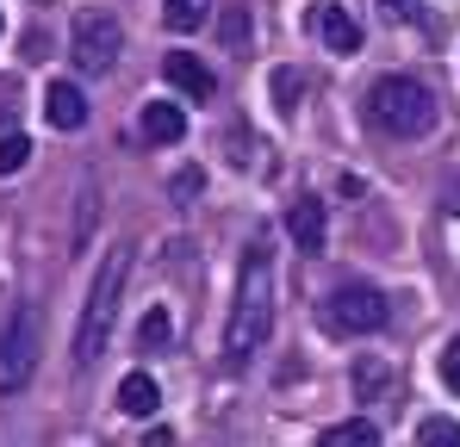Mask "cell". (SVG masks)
I'll use <instances>...</instances> for the list:
<instances>
[{"label":"cell","instance_id":"cell-1","mask_svg":"<svg viewBox=\"0 0 460 447\" xmlns=\"http://www.w3.org/2000/svg\"><path fill=\"white\" fill-rule=\"evenodd\" d=\"M274 336V249L268 236L243 255V274H236V311H230V355L236 361H255Z\"/></svg>","mask_w":460,"mask_h":447},{"label":"cell","instance_id":"cell-2","mask_svg":"<svg viewBox=\"0 0 460 447\" xmlns=\"http://www.w3.org/2000/svg\"><path fill=\"white\" fill-rule=\"evenodd\" d=\"M367 112L392 137H429L436 131V93L417 74H380L367 87Z\"/></svg>","mask_w":460,"mask_h":447},{"label":"cell","instance_id":"cell-3","mask_svg":"<svg viewBox=\"0 0 460 447\" xmlns=\"http://www.w3.org/2000/svg\"><path fill=\"white\" fill-rule=\"evenodd\" d=\"M125 274H131V249H112L93 274V293H87V311H81V329H75V361L93 367L106 336H112V317H119V293H125Z\"/></svg>","mask_w":460,"mask_h":447},{"label":"cell","instance_id":"cell-4","mask_svg":"<svg viewBox=\"0 0 460 447\" xmlns=\"http://www.w3.org/2000/svg\"><path fill=\"white\" fill-rule=\"evenodd\" d=\"M385 317H392V304L374 286H336L323 298V329H336V336H374L385 329Z\"/></svg>","mask_w":460,"mask_h":447},{"label":"cell","instance_id":"cell-5","mask_svg":"<svg viewBox=\"0 0 460 447\" xmlns=\"http://www.w3.org/2000/svg\"><path fill=\"white\" fill-rule=\"evenodd\" d=\"M69 50H75V69L106 74L119 57H125V25L112 13H81L75 31H69Z\"/></svg>","mask_w":460,"mask_h":447},{"label":"cell","instance_id":"cell-6","mask_svg":"<svg viewBox=\"0 0 460 447\" xmlns=\"http://www.w3.org/2000/svg\"><path fill=\"white\" fill-rule=\"evenodd\" d=\"M38 311H13V323L0 329V391H19L31 372H38Z\"/></svg>","mask_w":460,"mask_h":447},{"label":"cell","instance_id":"cell-7","mask_svg":"<svg viewBox=\"0 0 460 447\" xmlns=\"http://www.w3.org/2000/svg\"><path fill=\"white\" fill-rule=\"evenodd\" d=\"M44 118H50L57 131H81V125H87V93H81L75 81H50V87H44Z\"/></svg>","mask_w":460,"mask_h":447},{"label":"cell","instance_id":"cell-8","mask_svg":"<svg viewBox=\"0 0 460 447\" xmlns=\"http://www.w3.org/2000/svg\"><path fill=\"white\" fill-rule=\"evenodd\" d=\"M323 199H299L293 206V218H287V236H293V249L299 255H323Z\"/></svg>","mask_w":460,"mask_h":447},{"label":"cell","instance_id":"cell-9","mask_svg":"<svg viewBox=\"0 0 460 447\" xmlns=\"http://www.w3.org/2000/svg\"><path fill=\"white\" fill-rule=\"evenodd\" d=\"M137 131H144L150 144H181V137H187V106L150 100V106H144V118H137Z\"/></svg>","mask_w":460,"mask_h":447},{"label":"cell","instance_id":"cell-10","mask_svg":"<svg viewBox=\"0 0 460 447\" xmlns=\"http://www.w3.org/2000/svg\"><path fill=\"white\" fill-rule=\"evenodd\" d=\"M162 74H168V87H181L187 100H212V87H218L199 57H162Z\"/></svg>","mask_w":460,"mask_h":447},{"label":"cell","instance_id":"cell-11","mask_svg":"<svg viewBox=\"0 0 460 447\" xmlns=\"http://www.w3.org/2000/svg\"><path fill=\"white\" fill-rule=\"evenodd\" d=\"M317 38H323V44H330L336 57L361 50V25H355V19H349L342 6H323V13H317Z\"/></svg>","mask_w":460,"mask_h":447},{"label":"cell","instance_id":"cell-12","mask_svg":"<svg viewBox=\"0 0 460 447\" xmlns=\"http://www.w3.org/2000/svg\"><path fill=\"white\" fill-rule=\"evenodd\" d=\"M155 404H162V385H155L150 372H125L119 379V410L125 416H150Z\"/></svg>","mask_w":460,"mask_h":447},{"label":"cell","instance_id":"cell-13","mask_svg":"<svg viewBox=\"0 0 460 447\" xmlns=\"http://www.w3.org/2000/svg\"><path fill=\"white\" fill-rule=\"evenodd\" d=\"M212 19V0H162V25L168 31H199Z\"/></svg>","mask_w":460,"mask_h":447},{"label":"cell","instance_id":"cell-14","mask_svg":"<svg viewBox=\"0 0 460 447\" xmlns=\"http://www.w3.org/2000/svg\"><path fill=\"white\" fill-rule=\"evenodd\" d=\"M323 442H330V447H374V442H380V429L355 416V423H330V429H323Z\"/></svg>","mask_w":460,"mask_h":447},{"label":"cell","instance_id":"cell-15","mask_svg":"<svg viewBox=\"0 0 460 447\" xmlns=\"http://www.w3.org/2000/svg\"><path fill=\"white\" fill-rule=\"evenodd\" d=\"M168 336H174L168 311H162V304H155V311H144V323H137V348H168Z\"/></svg>","mask_w":460,"mask_h":447},{"label":"cell","instance_id":"cell-16","mask_svg":"<svg viewBox=\"0 0 460 447\" xmlns=\"http://www.w3.org/2000/svg\"><path fill=\"white\" fill-rule=\"evenodd\" d=\"M417 442L423 447H460V423L455 416H429V423H417Z\"/></svg>","mask_w":460,"mask_h":447},{"label":"cell","instance_id":"cell-17","mask_svg":"<svg viewBox=\"0 0 460 447\" xmlns=\"http://www.w3.org/2000/svg\"><path fill=\"white\" fill-rule=\"evenodd\" d=\"M31 162V137H19V131H6L0 137V174H19Z\"/></svg>","mask_w":460,"mask_h":447},{"label":"cell","instance_id":"cell-18","mask_svg":"<svg viewBox=\"0 0 460 447\" xmlns=\"http://www.w3.org/2000/svg\"><path fill=\"white\" fill-rule=\"evenodd\" d=\"M385 379H392V372H380V361H361V372H355V385H361V404H367V398L380 391Z\"/></svg>","mask_w":460,"mask_h":447},{"label":"cell","instance_id":"cell-19","mask_svg":"<svg viewBox=\"0 0 460 447\" xmlns=\"http://www.w3.org/2000/svg\"><path fill=\"white\" fill-rule=\"evenodd\" d=\"M168 187H174V199H193V193L206 187V174H199V168H187V174H174Z\"/></svg>","mask_w":460,"mask_h":447},{"label":"cell","instance_id":"cell-20","mask_svg":"<svg viewBox=\"0 0 460 447\" xmlns=\"http://www.w3.org/2000/svg\"><path fill=\"white\" fill-rule=\"evenodd\" d=\"M442 372H448V385H455V398H460V336L448 342V355H442Z\"/></svg>","mask_w":460,"mask_h":447},{"label":"cell","instance_id":"cell-21","mask_svg":"<svg viewBox=\"0 0 460 447\" xmlns=\"http://www.w3.org/2000/svg\"><path fill=\"white\" fill-rule=\"evenodd\" d=\"M392 19H417V0H380Z\"/></svg>","mask_w":460,"mask_h":447},{"label":"cell","instance_id":"cell-22","mask_svg":"<svg viewBox=\"0 0 460 447\" xmlns=\"http://www.w3.org/2000/svg\"><path fill=\"white\" fill-rule=\"evenodd\" d=\"M0 25H6V19H0Z\"/></svg>","mask_w":460,"mask_h":447}]
</instances>
